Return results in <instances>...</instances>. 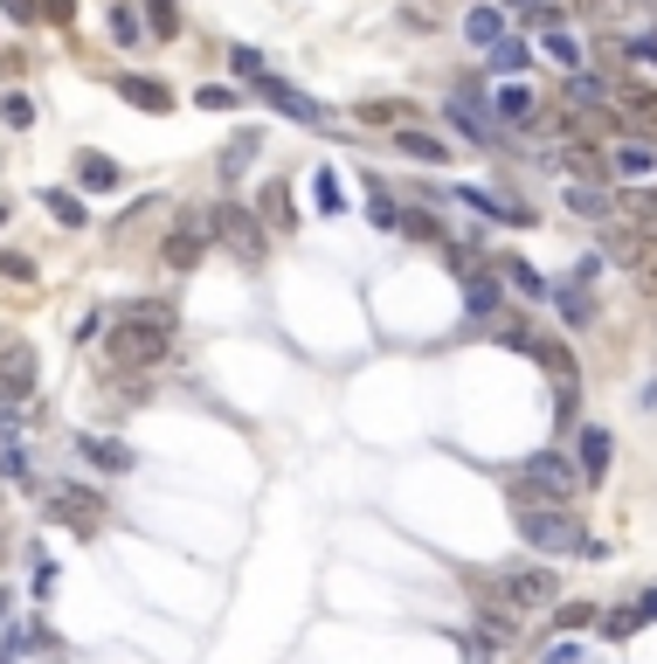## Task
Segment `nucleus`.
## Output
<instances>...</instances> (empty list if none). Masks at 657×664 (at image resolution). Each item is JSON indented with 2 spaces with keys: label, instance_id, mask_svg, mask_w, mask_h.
<instances>
[{
  "label": "nucleus",
  "instance_id": "nucleus-1",
  "mask_svg": "<svg viewBox=\"0 0 657 664\" xmlns=\"http://www.w3.org/2000/svg\"><path fill=\"white\" fill-rule=\"evenodd\" d=\"M173 353V312L167 304H139V312H125L112 325V361L131 367V374H146V367H160Z\"/></svg>",
  "mask_w": 657,
  "mask_h": 664
},
{
  "label": "nucleus",
  "instance_id": "nucleus-2",
  "mask_svg": "<svg viewBox=\"0 0 657 664\" xmlns=\"http://www.w3.org/2000/svg\"><path fill=\"white\" fill-rule=\"evenodd\" d=\"M512 526L533 554H582V540H589L568 505H512Z\"/></svg>",
  "mask_w": 657,
  "mask_h": 664
},
{
  "label": "nucleus",
  "instance_id": "nucleus-3",
  "mask_svg": "<svg viewBox=\"0 0 657 664\" xmlns=\"http://www.w3.org/2000/svg\"><path fill=\"white\" fill-rule=\"evenodd\" d=\"M574 492H582V471H574L561 450H540V457H526V471H519V484H512V505H540V499L568 505Z\"/></svg>",
  "mask_w": 657,
  "mask_h": 664
},
{
  "label": "nucleus",
  "instance_id": "nucleus-4",
  "mask_svg": "<svg viewBox=\"0 0 657 664\" xmlns=\"http://www.w3.org/2000/svg\"><path fill=\"white\" fill-rule=\"evenodd\" d=\"M208 236H215L235 264H250V270L263 264V222H256V208H235V201H222V208L208 215Z\"/></svg>",
  "mask_w": 657,
  "mask_h": 664
},
{
  "label": "nucleus",
  "instance_id": "nucleus-5",
  "mask_svg": "<svg viewBox=\"0 0 657 664\" xmlns=\"http://www.w3.org/2000/svg\"><path fill=\"white\" fill-rule=\"evenodd\" d=\"M35 346L21 332H0V401H29L35 395Z\"/></svg>",
  "mask_w": 657,
  "mask_h": 664
},
{
  "label": "nucleus",
  "instance_id": "nucleus-6",
  "mask_svg": "<svg viewBox=\"0 0 657 664\" xmlns=\"http://www.w3.org/2000/svg\"><path fill=\"white\" fill-rule=\"evenodd\" d=\"M602 160H610V181H629V188L657 181V146H644V139H616Z\"/></svg>",
  "mask_w": 657,
  "mask_h": 664
},
{
  "label": "nucleus",
  "instance_id": "nucleus-7",
  "mask_svg": "<svg viewBox=\"0 0 657 664\" xmlns=\"http://www.w3.org/2000/svg\"><path fill=\"white\" fill-rule=\"evenodd\" d=\"M256 84H263V105L284 111L292 125H326V105H319V97H305L298 84H284V76H256Z\"/></svg>",
  "mask_w": 657,
  "mask_h": 664
},
{
  "label": "nucleus",
  "instance_id": "nucleus-8",
  "mask_svg": "<svg viewBox=\"0 0 657 664\" xmlns=\"http://www.w3.org/2000/svg\"><path fill=\"white\" fill-rule=\"evenodd\" d=\"M554 167L568 173L574 188H610V160H602L595 146H582V139H561L554 146Z\"/></svg>",
  "mask_w": 657,
  "mask_h": 664
},
{
  "label": "nucleus",
  "instance_id": "nucleus-9",
  "mask_svg": "<svg viewBox=\"0 0 657 664\" xmlns=\"http://www.w3.org/2000/svg\"><path fill=\"white\" fill-rule=\"evenodd\" d=\"M498 596H506L512 609H547V602L561 596V581H554V568H512Z\"/></svg>",
  "mask_w": 657,
  "mask_h": 664
},
{
  "label": "nucleus",
  "instance_id": "nucleus-10",
  "mask_svg": "<svg viewBox=\"0 0 657 664\" xmlns=\"http://www.w3.org/2000/svg\"><path fill=\"white\" fill-rule=\"evenodd\" d=\"M112 90L125 97L131 111H173V90L160 84V76H139V69H118V76H112Z\"/></svg>",
  "mask_w": 657,
  "mask_h": 664
},
{
  "label": "nucleus",
  "instance_id": "nucleus-11",
  "mask_svg": "<svg viewBox=\"0 0 657 664\" xmlns=\"http://www.w3.org/2000/svg\"><path fill=\"white\" fill-rule=\"evenodd\" d=\"M485 111H491V125H506V132H519V125L540 118V105H533V90H526V84H498Z\"/></svg>",
  "mask_w": 657,
  "mask_h": 664
},
{
  "label": "nucleus",
  "instance_id": "nucleus-12",
  "mask_svg": "<svg viewBox=\"0 0 657 664\" xmlns=\"http://www.w3.org/2000/svg\"><path fill=\"white\" fill-rule=\"evenodd\" d=\"M49 513H63L76 533H91L97 526V513H104V499L91 492V484H56V499H49Z\"/></svg>",
  "mask_w": 657,
  "mask_h": 664
},
{
  "label": "nucleus",
  "instance_id": "nucleus-13",
  "mask_svg": "<svg viewBox=\"0 0 657 664\" xmlns=\"http://www.w3.org/2000/svg\"><path fill=\"white\" fill-rule=\"evenodd\" d=\"M457 257V249H451ZM464 264V257H457ZM498 298H506V285H498V270H478V264H464V304H470V319H491L498 312Z\"/></svg>",
  "mask_w": 657,
  "mask_h": 664
},
{
  "label": "nucleus",
  "instance_id": "nucleus-14",
  "mask_svg": "<svg viewBox=\"0 0 657 664\" xmlns=\"http://www.w3.org/2000/svg\"><path fill=\"white\" fill-rule=\"evenodd\" d=\"M118 181L125 173H118L112 152H76V188L84 194H118Z\"/></svg>",
  "mask_w": 657,
  "mask_h": 664
},
{
  "label": "nucleus",
  "instance_id": "nucleus-15",
  "mask_svg": "<svg viewBox=\"0 0 657 664\" xmlns=\"http://www.w3.org/2000/svg\"><path fill=\"white\" fill-rule=\"evenodd\" d=\"M574 443H582V484H602L610 478V457H616V437L610 429H582Z\"/></svg>",
  "mask_w": 657,
  "mask_h": 664
},
{
  "label": "nucleus",
  "instance_id": "nucleus-16",
  "mask_svg": "<svg viewBox=\"0 0 657 664\" xmlns=\"http://www.w3.org/2000/svg\"><path fill=\"white\" fill-rule=\"evenodd\" d=\"M256 152H263V132H256V125H243V132H235V139L222 146V167H215V173H222V181H243Z\"/></svg>",
  "mask_w": 657,
  "mask_h": 664
},
{
  "label": "nucleus",
  "instance_id": "nucleus-17",
  "mask_svg": "<svg viewBox=\"0 0 657 664\" xmlns=\"http://www.w3.org/2000/svg\"><path fill=\"white\" fill-rule=\"evenodd\" d=\"M256 222L263 228H298V208H292V188H284V181H271L256 194Z\"/></svg>",
  "mask_w": 657,
  "mask_h": 664
},
{
  "label": "nucleus",
  "instance_id": "nucleus-18",
  "mask_svg": "<svg viewBox=\"0 0 657 664\" xmlns=\"http://www.w3.org/2000/svg\"><path fill=\"white\" fill-rule=\"evenodd\" d=\"M160 264H167V270H194V264H201V222H180V228H173L167 249H160Z\"/></svg>",
  "mask_w": 657,
  "mask_h": 664
},
{
  "label": "nucleus",
  "instance_id": "nucleus-19",
  "mask_svg": "<svg viewBox=\"0 0 657 664\" xmlns=\"http://www.w3.org/2000/svg\"><path fill=\"white\" fill-rule=\"evenodd\" d=\"M394 146L409 152V160H430V167H451V146L436 132H415V125H394Z\"/></svg>",
  "mask_w": 657,
  "mask_h": 664
},
{
  "label": "nucleus",
  "instance_id": "nucleus-20",
  "mask_svg": "<svg viewBox=\"0 0 657 664\" xmlns=\"http://www.w3.org/2000/svg\"><path fill=\"white\" fill-rule=\"evenodd\" d=\"M498 35H506V14H498L491 0H478V8L464 14V42H470V49H491Z\"/></svg>",
  "mask_w": 657,
  "mask_h": 664
},
{
  "label": "nucleus",
  "instance_id": "nucleus-21",
  "mask_svg": "<svg viewBox=\"0 0 657 664\" xmlns=\"http://www.w3.org/2000/svg\"><path fill=\"white\" fill-rule=\"evenodd\" d=\"M498 285H512L519 298H533V304H540V298H554V285H547V277H540L533 264H519V257H506V264H498Z\"/></svg>",
  "mask_w": 657,
  "mask_h": 664
},
{
  "label": "nucleus",
  "instance_id": "nucleus-22",
  "mask_svg": "<svg viewBox=\"0 0 657 664\" xmlns=\"http://www.w3.org/2000/svg\"><path fill=\"white\" fill-rule=\"evenodd\" d=\"M367 222H374L381 236H388V228H402V208H394V194L381 188V173H367Z\"/></svg>",
  "mask_w": 657,
  "mask_h": 664
},
{
  "label": "nucleus",
  "instance_id": "nucleus-23",
  "mask_svg": "<svg viewBox=\"0 0 657 664\" xmlns=\"http://www.w3.org/2000/svg\"><path fill=\"white\" fill-rule=\"evenodd\" d=\"M540 56H554L561 69H574V63H582V42H574L561 21H547V29H540Z\"/></svg>",
  "mask_w": 657,
  "mask_h": 664
},
{
  "label": "nucleus",
  "instance_id": "nucleus-24",
  "mask_svg": "<svg viewBox=\"0 0 657 664\" xmlns=\"http://www.w3.org/2000/svg\"><path fill=\"white\" fill-rule=\"evenodd\" d=\"M568 208L589 215V222H610V215H616V194H610V188H568Z\"/></svg>",
  "mask_w": 657,
  "mask_h": 664
},
{
  "label": "nucleus",
  "instance_id": "nucleus-25",
  "mask_svg": "<svg viewBox=\"0 0 657 664\" xmlns=\"http://www.w3.org/2000/svg\"><path fill=\"white\" fill-rule=\"evenodd\" d=\"M485 63H491V76H519V69L533 63V56H526V42H512V35H498V42L485 49Z\"/></svg>",
  "mask_w": 657,
  "mask_h": 664
},
{
  "label": "nucleus",
  "instance_id": "nucleus-26",
  "mask_svg": "<svg viewBox=\"0 0 657 664\" xmlns=\"http://www.w3.org/2000/svg\"><path fill=\"white\" fill-rule=\"evenodd\" d=\"M84 457H91L97 471H112V478H118V471H131V450H125V443H112V437H84Z\"/></svg>",
  "mask_w": 657,
  "mask_h": 664
},
{
  "label": "nucleus",
  "instance_id": "nucleus-27",
  "mask_svg": "<svg viewBox=\"0 0 657 664\" xmlns=\"http://www.w3.org/2000/svg\"><path fill=\"white\" fill-rule=\"evenodd\" d=\"M42 208L56 215V228H84V201H76L70 188H42Z\"/></svg>",
  "mask_w": 657,
  "mask_h": 664
},
{
  "label": "nucleus",
  "instance_id": "nucleus-28",
  "mask_svg": "<svg viewBox=\"0 0 657 664\" xmlns=\"http://www.w3.org/2000/svg\"><path fill=\"white\" fill-rule=\"evenodd\" d=\"M568 97H574V105H595V111H616V97H610L602 76H568Z\"/></svg>",
  "mask_w": 657,
  "mask_h": 664
},
{
  "label": "nucleus",
  "instance_id": "nucleus-29",
  "mask_svg": "<svg viewBox=\"0 0 657 664\" xmlns=\"http://www.w3.org/2000/svg\"><path fill=\"white\" fill-rule=\"evenodd\" d=\"M311 201H319V215L339 222V208H347V188H339V173H332V167H319V181H311Z\"/></svg>",
  "mask_w": 657,
  "mask_h": 664
},
{
  "label": "nucleus",
  "instance_id": "nucleus-30",
  "mask_svg": "<svg viewBox=\"0 0 657 664\" xmlns=\"http://www.w3.org/2000/svg\"><path fill=\"white\" fill-rule=\"evenodd\" d=\"M146 29L160 42H173L180 35V0H146Z\"/></svg>",
  "mask_w": 657,
  "mask_h": 664
},
{
  "label": "nucleus",
  "instance_id": "nucleus-31",
  "mask_svg": "<svg viewBox=\"0 0 657 664\" xmlns=\"http://www.w3.org/2000/svg\"><path fill=\"white\" fill-rule=\"evenodd\" d=\"M0 118H8V132H29V125H35V97L29 90H8V97H0Z\"/></svg>",
  "mask_w": 657,
  "mask_h": 664
},
{
  "label": "nucleus",
  "instance_id": "nucleus-32",
  "mask_svg": "<svg viewBox=\"0 0 657 664\" xmlns=\"http://www.w3.org/2000/svg\"><path fill=\"white\" fill-rule=\"evenodd\" d=\"M415 118V105H402V97H388V105H381V97H374V105H360V125H409Z\"/></svg>",
  "mask_w": 657,
  "mask_h": 664
},
{
  "label": "nucleus",
  "instance_id": "nucleus-33",
  "mask_svg": "<svg viewBox=\"0 0 657 664\" xmlns=\"http://www.w3.org/2000/svg\"><path fill=\"white\" fill-rule=\"evenodd\" d=\"M554 304H561V319H568V325H589V319H595V304H589L582 285H574V291H554Z\"/></svg>",
  "mask_w": 657,
  "mask_h": 664
},
{
  "label": "nucleus",
  "instance_id": "nucleus-34",
  "mask_svg": "<svg viewBox=\"0 0 657 664\" xmlns=\"http://www.w3.org/2000/svg\"><path fill=\"white\" fill-rule=\"evenodd\" d=\"M623 56H629V63H644V69H657V29L629 35V42H623Z\"/></svg>",
  "mask_w": 657,
  "mask_h": 664
},
{
  "label": "nucleus",
  "instance_id": "nucleus-35",
  "mask_svg": "<svg viewBox=\"0 0 657 664\" xmlns=\"http://www.w3.org/2000/svg\"><path fill=\"white\" fill-rule=\"evenodd\" d=\"M229 63H235V76H250V84H256V76H271V69H263V49H229Z\"/></svg>",
  "mask_w": 657,
  "mask_h": 664
},
{
  "label": "nucleus",
  "instance_id": "nucleus-36",
  "mask_svg": "<svg viewBox=\"0 0 657 664\" xmlns=\"http://www.w3.org/2000/svg\"><path fill=\"white\" fill-rule=\"evenodd\" d=\"M194 105H201V111H235V90H229V84H201Z\"/></svg>",
  "mask_w": 657,
  "mask_h": 664
},
{
  "label": "nucleus",
  "instance_id": "nucleus-37",
  "mask_svg": "<svg viewBox=\"0 0 657 664\" xmlns=\"http://www.w3.org/2000/svg\"><path fill=\"white\" fill-rule=\"evenodd\" d=\"M402 228H409V236H423V243H443V222H436L430 208H415V215H402Z\"/></svg>",
  "mask_w": 657,
  "mask_h": 664
},
{
  "label": "nucleus",
  "instance_id": "nucleus-38",
  "mask_svg": "<svg viewBox=\"0 0 657 664\" xmlns=\"http://www.w3.org/2000/svg\"><path fill=\"white\" fill-rule=\"evenodd\" d=\"M0 277H14V285H29V277H35V264L21 257V249H8V257H0Z\"/></svg>",
  "mask_w": 657,
  "mask_h": 664
},
{
  "label": "nucleus",
  "instance_id": "nucleus-39",
  "mask_svg": "<svg viewBox=\"0 0 657 664\" xmlns=\"http://www.w3.org/2000/svg\"><path fill=\"white\" fill-rule=\"evenodd\" d=\"M629 630H637V609H623V617H602V636H610V644H623Z\"/></svg>",
  "mask_w": 657,
  "mask_h": 664
},
{
  "label": "nucleus",
  "instance_id": "nucleus-40",
  "mask_svg": "<svg viewBox=\"0 0 657 664\" xmlns=\"http://www.w3.org/2000/svg\"><path fill=\"white\" fill-rule=\"evenodd\" d=\"M35 14H42V21H56V29H63V21H76V0H35Z\"/></svg>",
  "mask_w": 657,
  "mask_h": 664
},
{
  "label": "nucleus",
  "instance_id": "nucleus-41",
  "mask_svg": "<svg viewBox=\"0 0 657 664\" xmlns=\"http://www.w3.org/2000/svg\"><path fill=\"white\" fill-rule=\"evenodd\" d=\"M112 35H118V42H139V14H131V8H112Z\"/></svg>",
  "mask_w": 657,
  "mask_h": 664
},
{
  "label": "nucleus",
  "instance_id": "nucleus-42",
  "mask_svg": "<svg viewBox=\"0 0 657 664\" xmlns=\"http://www.w3.org/2000/svg\"><path fill=\"white\" fill-rule=\"evenodd\" d=\"M506 8H519V14H533L540 29H547V21H561V8H547V0H506Z\"/></svg>",
  "mask_w": 657,
  "mask_h": 664
},
{
  "label": "nucleus",
  "instance_id": "nucleus-43",
  "mask_svg": "<svg viewBox=\"0 0 657 664\" xmlns=\"http://www.w3.org/2000/svg\"><path fill=\"white\" fill-rule=\"evenodd\" d=\"M540 664H582V644H547Z\"/></svg>",
  "mask_w": 657,
  "mask_h": 664
},
{
  "label": "nucleus",
  "instance_id": "nucleus-44",
  "mask_svg": "<svg viewBox=\"0 0 657 664\" xmlns=\"http://www.w3.org/2000/svg\"><path fill=\"white\" fill-rule=\"evenodd\" d=\"M491 651H498V636H491V630L470 636V664H491Z\"/></svg>",
  "mask_w": 657,
  "mask_h": 664
},
{
  "label": "nucleus",
  "instance_id": "nucleus-45",
  "mask_svg": "<svg viewBox=\"0 0 657 664\" xmlns=\"http://www.w3.org/2000/svg\"><path fill=\"white\" fill-rule=\"evenodd\" d=\"M554 623H561V630H582V623H589V602H574V609H554Z\"/></svg>",
  "mask_w": 657,
  "mask_h": 664
},
{
  "label": "nucleus",
  "instance_id": "nucleus-46",
  "mask_svg": "<svg viewBox=\"0 0 657 664\" xmlns=\"http://www.w3.org/2000/svg\"><path fill=\"white\" fill-rule=\"evenodd\" d=\"M629 609H637V623H657V589H644V596L629 602Z\"/></svg>",
  "mask_w": 657,
  "mask_h": 664
},
{
  "label": "nucleus",
  "instance_id": "nucleus-47",
  "mask_svg": "<svg viewBox=\"0 0 657 664\" xmlns=\"http://www.w3.org/2000/svg\"><path fill=\"white\" fill-rule=\"evenodd\" d=\"M8 8V21H35V0H0Z\"/></svg>",
  "mask_w": 657,
  "mask_h": 664
},
{
  "label": "nucleus",
  "instance_id": "nucleus-48",
  "mask_svg": "<svg viewBox=\"0 0 657 664\" xmlns=\"http://www.w3.org/2000/svg\"><path fill=\"white\" fill-rule=\"evenodd\" d=\"M0 222H8V194H0Z\"/></svg>",
  "mask_w": 657,
  "mask_h": 664
},
{
  "label": "nucleus",
  "instance_id": "nucleus-49",
  "mask_svg": "<svg viewBox=\"0 0 657 664\" xmlns=\"http://www.w3.org/2000/svg\"><path fill=\"white\" fill-rule=\"evenodd\" d=\"M56 664H63V657H56Z\"/></svg>",
  "mask_w": 657,
  "mask_h": 664
}]
</instances>
